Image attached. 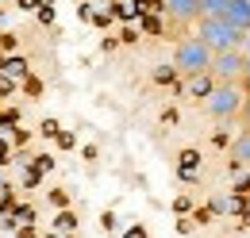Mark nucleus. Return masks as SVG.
Returning a JSON list of instances; mask_svg holds the SVG:
<instances>
[{
	"instance_id": "1",
	"label": "nucleus",
	"mask_w": 250,
	"mask_h": 238,
	"mask_svg": "<svg viewBox=\"0 0 250 238\" xmlns=\"http://www.w3.org/2000/svg\"><path fill=\"white\" fill-rule=\"evenodd\" d=\"M196 39L212 50V54H227V50H243L247 42V31H239L231 20H200Z\"/></svg>"
},
{
	"instance_id": "2",
	"label": "nucleus",
	"mask_w": 250,
	"mask_h": 238,
	"mask_svg": "<svg viewBox=\"0 0 250 238\" xmlns=\"http://www.w3.org/2000/svg\"><path fill=\"white\" fill-rule=\"evenodd\" d=\"M173 65H177V73H185V77H208L212 65H216V54H212L196 35H188V39L177 42V50H173Z\"/></svg>"
},
{
	"instance_id": "3",
	"label": "nucleus",
	"mask_w": 250,
	"mask_h": 238,
	"mask_svg": "<svg viewBox=\"0 0 250 238\" xmlns=\"http://www.w3.org/2000/svg\"><path fill=\"white\" fill-rule=\"evenodd\" d=\"M247 96L239 85H212V92L204 96V112L219 123H227V119H243V108H247Z\"/></svg>"
},
{
	"instance_id": "4",
	"label": "nucleus",
	"mask_w": 250,
	"mask_h": 238,
	"mask_svg": "<svg viewBox=\"0 0 250 238\" xmlns=\"http://www.w3.org/2000/svg\"><path fill=\"white\" fill-rule=\"evenodd\" d=\"M243 69H247V50H227V54H216V65H212V85H243Z\"/></svg>"
},
{
	"instance_id": "5",
	"label": "nucleus",
	"mask_w": 250,
	"mask_h": 238,
	"mask_svg": "<svg viewBox=\"0 0 250 238\" xmlns=\"http://www.w3.org/2000/svg\"><path fill=\"white\" fill-rule=\"evenodd\" d=\"M166 12L173 23H192L200 20V0H166Z\"/></svg>"
},
{
	"instance_id": "6",
	"label": "nucleus",
	"mask_w": 250,
	"mask_h": 238,
	"mask_svg": "<svg viewBox=\"0 0 250 238\" xmlns=\"http://www.w3.org/2000/svg\"><path fill=\"white\" fill-rule=\"evenodd\" d=\"M227 20H231L239 31H250V0H231V8H227Z\"/></svg>"
},
{
	"instance_id": "7",
	"label": "nucleus",
	"mask_w": 250,
	"mask_h": 238,
	"mask_svg": "<svg viewBox=\"0 0 250 238\" xmlns=\"http://www.w3.org/2000/svg\"><path fill=\"white\" fill-rule=\"evenodd\" d=\"M231 0H200V20H227Z\"/></svg>"
},
{
	"instance_id": "8",
	"label": "nucleus",
	"mask_w": 250,
	"mask_h": 238,
	"mask_svg": "<svg viewBox=\"0 0 250 238\" xmlns=\"http://www.w3.org/2000/svg\"><path fill=\"white\" fill-rule=\"evenodd\" d=\"M231 158H235L239 165H250V131H243V135L231 142Z\"/></svg>"
},
{
	"instance_id": "9",
	"label": "nucleus",
	"mask_w": 250,
	"mask_h": 238,
	"mask_svg": "<svg viewBox=\"0 0 250 238\" xmlns=\"http://www.w3.org/2000/svg\"><path fill=\"white\" fill-rule=\"evenodd\" d=\"M243 131H250V96H247V108H243Z\"/></svg>"
},
{
	"instance_id": "10",
	"label": "nucleus",
	"mask_w": 250,
	"mask_h": 238,
	"mask_svg": "<svg viewBox=\"0 0 250 238\" xmlns=\"http://www.w3.org/2000/svg\"><path fill=\"white\" fill-rule=\"evenodd\" d=\"M243 85L250 89V54H247V69H243Z\"/></svg>"
},
{
	"instance_id": "11",
	"label": "nucleus",
	"mask_w": 250,
	"mask_h": 238,
	"mask_svg": "<svg viewBox=\"0 0 250 238\" xmlns=\"http://www.w3.org/2000/svg\"><path fill=\"white\" fill-rule=\"evenodd\" d=\"M247 42H250V31H247ZM247 54H250V50H247Z\"/></svg>"
},
{
	"instance_id": "12",
	"label": "nucleus",
	"mask_w": 250,
	"mask_h": 238,
	"mask_svg": "<svg viewBox=\"0 0 250 238\" xmlns=\"http://www.w3.org/2000/svg\"><path fill=\"white\" fill-rule=\"evenodd\" d=\"M0 188H4V184H0Z\"/></svg>"
}]
</instances>
